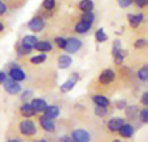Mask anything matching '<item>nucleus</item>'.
<instances>
[{"label": "nucleus", "mask_w": 148, "mask_h": 142, "mask_svg": "<svg viewBox=\"0 0 148 142\" xmlns=\"http://www.w3.org/2000/svg\"><path fill=\"white\" fill-rule=\"evenodd\" d=\"M29 29L33 32H40L45 26L44 21L40 16H35L29 22Z\"/></svg>", "instance_id": "obj_7"}, {"label": "nucleus", "mask_w": 148, "mask_h": 142, "mask_svg": "<svg viewBox=\"0 0 148 142\" xmlns=\"http://www.w3.org/2000/svg\"><path fill=\"white\" fill-rule=\"evenodd\" d=\"M34 49L41 52H49L52 49V45L48 41H37Z\"/></svg>", "instance_id": "obj_19"}, {"label": "nucleus", "mask_w": 148, "mask_h": 142, "mask_svg": "<svg viewBox=\"0 0 148 142\" xmlns=\"http://www.w3.org/2000/svg\"><path fill=\"white\" fill-rule=\"evenodd\" d=\"M95 20V15L92 13V11H87L84 12L82 16V21L89 23H93Z\"/></svg>", "instance_id": "obj_25"}, {"label": "nucleus", "mask_w": 148, "mask_h": 142, "mask_svg": "<svg viewBox=\"0 0 148 142\" xmlns=\"http://www.w3.org/2000/svg\"><path fill=\"white\" fill-rule=\"evenodd\" d=\"M72 63V58L68 55H62L57 60V65L60 69H68Z\"/></svg>", "instance_id": "obj_16"}, {"label": "nucleus", "mask_w": 148, "mask_h": 142, "mask_svg": "<svg viewBox=\"0 0 148 142\" xmlns=\"http://www.w3.org/2000/svg\"><path fill=\"white\" fill-rule=\"evenodd\" d=\"M141 102L145 105V106H147L148 105V93L147 92H145L141 97Z\"/></svg>", "instance_id": "obj_34"}, {"label": "nucleus", "mask_w": 148, "mask_h": 142, "mask_svg": "<svg viewBox=\"0 0 148 142\" xmlns=\"http://www.w3.org/2000/svg\"><path fill=\"white\" fill-rule=\"evenodd\" d=\"M37 42V38L35 36H26L22 40V45L20 51H23V53H29L31 51L32 49L35 48V45Z\"/></svg>", "instance_id": "obj_3"}, {"label": "nucleus", "mask_w": 148, "mask_h": 142, "mask_svg": "<svg viewBox=\"0 0 148 142\" xmlns=\"http://www.w3.org/2000/svg\"><path fill=\"white\" fill-rule=\"evenodd\" d=\"M118 131H119L121 136H122L124 138H131L134 132L133 126L130 124H123Z\"/></svg>", "instance_id": "obj_15"}, {"label": "nucleus", "mask_w": 148, "mask_h": 142, "mask_svg": "<svg viewBox=\"0 0 148 142\" xmlns=\"http://www.w3.org/2000/svg\"><path fill=\"white\" fill-rule=\"evenodd\" d=\"M39 121H40L41 127H42L45 131L49 132V133L55 132V130H56V126H55V123H54V121H52V119H50V118L46 117L45 115H43V116L40 117Z\"/></svg>", "instance_id": "obj_10"}, {"label": "nucleus", "mask_w": 148, "mask_h": 142, "mask_svg": "<svg viewBox=\"0 0 148 142\" xmlns=\"http://www.w3.org/2000/svg\"><path fill=\"white\" fill-rule=\"evenodd\" d=\"M20 112H21V114H22L23 116L27 117V118L34 116V115H36V112L34 110V108H32L31 104H29V103H25V104H23V105L21 107V108H20Z\"/></svg>", "instance_id": "obj_18"}, {"label": "nucleus", "mask_w": 148, "mask_h": 142, "mask_svg": "<svg viewBox=\"0 0 148 142\" xmlns=\"http://www.w3.org/2000/svg\"><path fill=\"white\" fill-rule=\"evenodd\" d=\"M126 105H127V103H126V102H124V101H120V102H118L116 103V106H117V108H118L119 109L124 108L126 107Z\"/></svg>", "instance_id": "obj_36"}, {"label": "nucleus", "mask_w": 148, "mask_h": 142, "mask_svg": "<svg viewBox=\"0 0 148 142\" xmlns=\"http://www.w3.org/2000/svg\"><path fill=\"white\" fill-rule=\"evenodd\" d=\"M79 74L78 73H73L69 75V77L68 78L67 82H65L60 88V90L62 93H68L69 91H70L75 85L77 83V82L79 81Z\"/></svg>", "instance_id": "obj_5"}, {"label": "nucleus", "mask_w": 148, "mask_h": 142, "mask_svg": "<svg viewBox=\"0 0 148 142\" xmlns=\"http://www.w3.org/2000/svg\"><path fill=\"white\" fill-rule=\"evenodd\" d=\"M95 111V114L100 117H103V116L107 115V114H108L107 108H102V107H99V106L96 107Z\"/></svg>", "instance_id": "obj_28"}, {"label": "nucleus", "mask_w": 148, "mask_h": 142, "mask_svg": "<svg viewBox=\"0 0 148 142\" xmlns=\"http://www.w3.org/2000/svg\"><path fill=\"white\" fill-rule=\"evenodd\" d=\"M6 79V75L3 72H0V84L3 83Z\"/></svg>", "instance_id": "obj_38"}, {"label": "nucleus", "mask_w": 148, "mask_h": 142, "mask_svg": "<svg viewBox=\"0 0 148 142\" xmlns=\"http://www.w3.org/2000/svg\"><path fill=\"white\" fill-rule=\"evenodd\" d=\"M44 113V115L46 117H49L50 119H55L56 118L59 114H60V109L56 105H50V106H48L45 108V109L42 111Z\"/></svg>", "instance_id": "obj_11"}, {"label": "nucleus", "mask_w": 148, "mask_h": 142, "mask_svg": "<svg viewBox=\"0 0 148 142\" xmlns=\"http://www.w3.org/2000/svg\"><path fill=\"white\" fill-rule=\"evenodd\" d=\"M19 129L22 134L25 136H32L36 133V127L32 121H23L19 125Z\"/></svg>", "instance_id": "obj_2"}, {"label": "nucleus", "mask_w": 148, "mask_h": 142, "mask_svg": "<svg viewBox=\"0 0 148 142\" xmlns=\"http://www.w3.org/2000/svg\"><path fill=\"white\" fill-rule=\"evenodd\" d=\"M147 45V41L144 38L139 39L134 43V47L136 49H143Z\"/></svg>", "instance_id": "obj_27"}, {"label": "nucleus", "mask_w": 148, "mask_h": 142, "mask_svg": "<svg viewBox=\"0 0 148 142\" xmlns=\"http://www.w3.org/2000/svg\"><path fill=\"white\" fill-rule=\"evenodd\" d=\"M82 46V43L81 40L75 38V37H70L68 40H66V45L63 49L67 51L68 53L74 54L77 52Z\"/></svg>", "instance_id": "obj_4"}, {"label": "nucleus", "mask_w": 148, "mask_h": 142, "mask_svg": "<svg viewBox=\"0 0 148 142\" xmlns=\"http://www.w3.org/2000/svg\"><path fill=\"white\" fill-rule=\"evenodd\" d=\"M47 58V56L45 54H41V55H38V56H35L33 57L30 58V62L34 63V64H39V63H42Z\"/></svg>", "instance_id": "obj_26"}, {"label": "nucleus", "mask_w": 148, "mask_h": 142, "mask_svg": "<svg viewBox=\"0 0 148 142\" xmlns=\"http://www.w3.org/2000/svg\"><path fill=\"white\" fill-rule=\"evenodd\" d=\"M134 3L140 7V8H143L145 7L148 3V0H134Z\"/></svg>", "instance_id": "obj_33"}, {"label": "nucleus", "mask_w": 148, "mask_h": 142, "mask_svg": "<svg viewBox=\"0 0 148 142\" xmlns=\"http://www.w3.org/2000/svg\"><path fill=\"white\" fill-rule=\"evenodd\" d=\"M30 104L36 112H42L45 109V108L47 107V102L44 100L40 99V98L32 100Z\"/></svg>", "instance_id": "obj_17"}, {"label": "nucleus", "mask_w": 148, "mask_h": 142, "mask_svg": "<svg viewBox=\"0 0 148 142\" xmlns=\"http://www.w3.org/2000/svg\"><path fill=\"white\" fill-rule=\"evenodd\" d=\"M92 27V23L82 21L79 22L76 25H75V31L79 34H84L86 32H88Z\"/></svg>", "instance_id": "obj_21"}, {"label": "nucleus", "mask_w": 148, "mask_h": 142, "mask_svg": "<svg viewBox=\"0 0 148 142\" xmlns=\"http://www.w3.org/2000/svg\"><path fill=\"white\" fill-rule=\"evenodd\" d=\"M61 141H70V139H69V137H62V138L61 139Z\"/></svg>", "instance_id": "obj_39"}, {"label": "nucleus", "mask_w": 148, "mask_h": 142, "mask_svg": "<svg viewBox=\"0 0 148 142\" xmlns=\"http://www.w3.org/2000/svg\"><path fill=\"white\" fill-rule=\"evenodd\" d=\"M94 2L92 0H82L79 3V8L83 11H92L94 9Z\"/></svg>", "instance_id": "obj_22"}, {"label": "nucleus", "mask_w": 148, "mask_h": 142, "mask_svg": "<svg viewBox=\"0 0 148 142\" xmlns=\"http://www.w3.org/2000/svg\"><path fill=\"white\" fill-rule=\"evenodd\" d=\"M138 77L140 78V80L143 81V82H147L148 80V66L145 65L144 67H142L139 71H138Z\"/></svg>", "instance_id": "obj_24"}, {"label": "nucleus", "mask_w": 148, "mask_h": 142, "mask_svg": "<svg viewBox=\"0 0 148 142\" xmlns=\"http://www.w3.org/2000/svg\"><path fill=\"white\" fill-rule=\"evenodd\" d=\"M108 38V35L104 32V30H103L102 28L99 29L95 32V39H96L97 42H99V43H103V42L107 41Z\"/></svg>", "instance_id": "obj_23"}, {"label": "nucleus", "mask_w": 148, "mask_h": 142, "mask_svg": "<svg viewBox=\"0 0 148 142\" xmlns=\"http://www.w3.org/2000/svg\"><path fill=\"white\" fill-rule=\"evenodd\" d=\"M6 5L3 3V2H0V15H3L6 12Z\"/></svg>", "instance_id": "obj_35"}, {"label": "nucleus", "mask_w": 148, "mask_h": 142, "mask_svg": "<svg viewBox=\"0 0 148 142\" xmlns=\"http://www.w3.org/2000/svg\"><path fill=\"white\" fill-rule=\"evenodd\" d=\"M72 139L76 142H88L90 141V135L86 130L76 129L72 132Z\"/></svg>", "instance_id": "obj_9"}, {"label": "nucleus", "mask_w": 148, "mask_h": 142, "mask_svg": "<svg viewBox=\"0 0 148 142\" xmlns=\"http://www.w3.org/2000/svg\"><path fill=\"white\" fill-rule=\"evenodd\" d=\"M31 95H32V94H31V92L27 90V91H25V92L23 94V95H22V99H23V100H24V101H26L29 97H30V96H31Z\"/></svg>", "instance_id": "obj_37"}, {"label": "nucleus", "mask_w": 148, "mask_h": 142, "mask_svg": "<svg viewBox=\"0 0 148 142\" xmlns=\"http://www.w3.org/2000/svg\"><path fill=\"white\" fill-rule=\"evenodd\" d=\"M127 18L129 20V23L131 25L132 28L135 29L137 28L140 23L143 21V18H144V15L142 13H140V14H137V15H133V14H128L127 15Z\"/></svg>", "instance_id": "obj_14"}, {"label": "nucleus", "mask_w": 148, "mask_h": 142, "mask_svg": "<svg viewBox=\"0 0 148 142\" xmlns=\"http://www.w3.org/2000/svg\"><path fill=\"white\" fill-rule=\"evenodd\" d=\"M42 5L47 10H52L56 5V0H44Z\"/></svg>", "instance_id": "obj_29"}, {"label": "nucleus", "mask_w": 148, "mask_h": 142, "mask_svg": "<svg viewBox=\"0 0 148 142\" xmlns=\"http://www.w3.org/2000/svg\"><path fill=\"white\" fill-rule=\"evenodd\" d=\"M10 77L16 82H21L25 79V73L19 68H12L9 72Z\"/></svg>", "instance_id": "obj_12"}, {"label": "nucleus", "mask_w": 148, "mask_h": 142, "mask_svg": "<svg viewBox=\"0 0 148 142\" xmlns=\"http://www.w3.org/2000/svg\"><path fill=\"white\" fill-rule=\"evenodd\" d=\"M117 1L119 5L122 8H127L134 3V0H117Z\"/></svg>", "instance_id": "obj_31"}, {"label": "nucleus", "mask_w": 148, "mask_h": 142, "mask_svg": "<svg viewBox=\"0 0 148 142\" xmlns=\"http://www.w3.org/2000/svg\"><path fill=\"white\" fill-rule=\"evenodd\" d=\"M55 42H56L57 47H59L60 49H64V47L66 45V39H64L62 36H59L55 39Z\"/></svg>", "instance_id": "obj_30"}, {"label": "nucleus", "mask_w": 148, "mask_h": 142, "mask_svg": "<svg viewBox=\"0 0 148 142\" xmlns=\"http://www.w3.org/2000/svg\"><path fill=\"white\" fill-rule=\"evenodd\" d=\"M3 28H4V26H3V24L0 22V32L3 29Z\"/></svg>", "instance_id": "obj_40"}, {"label": "nucleus", "mask_w": 148, "mask_h": 142, "mask_svg": "<svg viewBox=\"0 0 148 142\" xmlns=\"http://www.w3.org/2000/svg\"><path fill=\"white\" fill-rule=\"evenodd\" d=\"M140 119H141L142 122H144V123H147L148 122V110L147 108H145L141 111Z\"/></svg>", "instance_id": "obj_32"}, {"label": "nucleus", "mask_w": 148, "mask_h": 142, "mask_svg": "<svg viewBox=\"0 0 148 142\" xmlns=\"http://www.w3.org/2000/svg\"><path fill=\"white\" fill-rule=\"evenodd\" d=\"M124 124V120L119 117L111 119L108 123V128L112 132H117L120 128Z\"/></svg>", "instance_id": "obj_13"}, {"label": "nucleus", "mask_w": 148, "mask_h": 142, "mask_svg": "<svg viewBox=\"0 0 148 142\" xmlns=\"http://www.w3.org/2000/svg\"><path fill=\"white\" fill-rule=\"evenodd\" d=\"M112 54H113L115 64L121 65L124 61V54H123V50L121 49V43L118 39L114 41V43H113Z\"/></svg>", "instance_id": "obj_1"}, {"label": "nucleus", "mask_w": 148, "mask_h": 142, "mask_svg": "<svg viewBox=\"0 0 148 142\" xmlns=\"http://www.w3.org/2000/svg\"><path fill=\"white\" fill-rule=\"evenodd\" d=\"M115 78V73L114 70L108 69H104L101 74L99 76V81L101 83L104 84V85H108L110 82H112Z\"/></svg>", "instance_id": "obj_8"}, {"label": "nucleus", "mask_w": 148, "mask_h": 142, "mask_svg": "<svg viewBox=\"0 0 148 142\" xmlns=\"http://www.w3.org/2000/svg\"><path fill=\"white\" fill-rule=\"evenodd\" d=\"M3 88L5 91L10 95H16L20 92L21 87L18 83V82L13 80V79H5L3 82Z\"/></svg>", "instance_id": "obj_6"}, {"label": "nucleus", "mask_w": 148, "mask_h": 142, "mask_svg": "<svg viewBox=\"0 0 148 142\" xmlns=\"http://www.w3.org/2000/svg\"><path fill=\"white\" fill-rule=\"evenodd\" d=\"M92 100L97 106L102 107V108H108L110 104L109 100L103 95H95L93 96Z\"/></svg>", "instance_id": "obj_20"}]
</instances>
